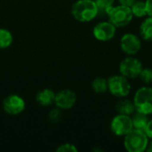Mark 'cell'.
<instances>
[{
	"instance_id": "cell-1",
	"label": "cell",
	"mask_w": 152,
	"mask_h": 152,
	"mask_svg": "<svg viewBox=\"0 0 152 152\" xmlns=\"http://www.w3.org/2000/svg\"><path fill=\"white\" fill-rule=\"evenodd\" d=\"M73 17L80 22H89L99 13L98 6L94 0H77L71 7Z\"/></svg>"
},
{
	"instance_id": "cell-2",
	"label": "cell",
	"mask_w": 152,
	"mask_h": 152,
	"mask_svg": "<svg viewBox=\"0 0 152 152\" xmlns=\"http://www.w3.org/2000/svg\"><path fill=\"white\" fill-rule=\"evenodd\" d=\"M150 138L144 130L133 128L125 135L124 146L128 152H142L146 151Z\"/></svg>"
},
{
	"instance_id": "cell-3",
	"label": "cell",
	"mask_w": 152,
	"mask_h": 152,
	"mask_svg": "<svg viewBox=\"0 0 152 152\" xmlns=\"http://www.w3.org/2000/svg\"><path fill=\"white\" fill-rule=\"evenodd\" d=\"M109 17V20L116 28L126 27L134 18L131 8L122 4L111 6L106 12Z\"/></svg>"
},
{
	"instance_id": "cell-4",
	"label": "cell",
	"mask_w": 152,
	"mask_h": 152,
	"mask_svg": "<svg viewBox=\"0 0 152 152\" xmlns=\"http://www.w3.org/2000/svg\"><path fill=\"white\" fill-rule=\"evenodd\" d=\"M135 110L138 112L145 115L152 114V87L142 86L139 88L134 96L133 100Z\"/></svg>"
},
{
	"instance_id": "cell-5",
	"label": "cell",
	"mask_w": 152,
	"mask_h": 152,
	"mask_svg": "<svg viewBox=\"0 0 152 152\" xmlns=\"http://www.w3.org/2000/svg\"><path fill=\"white\" fill-rule=\"evenodd\" d=\"M131 84L127 77L123 75H114L108 79V90L118 98L126 97L131 92Z\"/></svg>"
},
{
	"instance_id": "cell-6",
	"label": "cell",
	"mask_w": 152,
	"mask_h": 152,
	"mask_svg": "<svg viewBox=\"0 0 152 152\" xmlns=\"http://www.w3.org/2000/svg\"><path fill=\"white\" fill-rule=\"evenodd\" d=\"M143 67L141 61L134 56L125 58L119 64L120 74L128 79L138 77Z\"/></svg>"
},
{
	"instance_id": "cell-7",
	"label": "cell",
	"mask_w": 152,
	"mask_h": 152,
	"mask_svg": "<svg viewBox=\"0 0 152 152\" xmlns=\"http://www.w3.org/2000/svg\"><path fill=\"white\" fill-rule=\"evenodd\" d=\"M133 128L134 126L131 116L118 114L110 122V129L112 133L118 136H125Z\"/></svg>"
},
{
	"instance_id": "cell-8",
	"label": "cell",
	"mask_w": 152,
	"mask_h": 152,
	"mask_svg": "<svg viewBox=\"0 0 152 152\" xmlns=\"http://www.w3.org/2000/svg\"><path fill=\"white\" fill-rule=\"evenodd\" d=\"M142 47L141 38L133 33H126L120 38V48L128 56L135 55Z\"/></svg>"
},
{
	"instance_id": "cell-9",
	"label": "cell",
	"mask_w": 152,
	"mask_h": 152,
	"mask_svg": "<svg viewBox=\"0 0 152 152\" xmlns=\"http://www.w3.org/2000/svg\"><path fill=\"white\" fill-rule=\"evenodd\" d=\"M117 28L110 21H101L93 28L94 37L101 42H108L116 35Z\"/></svg>"
},
{
	"instance_id": "cell-10",
	"label": "cell",
	"mask_w": 152,
	"mask_h": 152,
	"mask_svg": "<svg viewBox=\"0 0 152 152\" xmlns=\"http://www.w3.org/2000/svg\"><path fill=\"white\" fill-rule=\"evenodd\" d=\"M25 107V101L18 94H10L3 101V109L9 115H19L23 112Z\"/></svg>"
},
{
	"instance_id": "cell-11",
	"label": "cell",
	"mask_w": 152,
	"mask_h": 152,
	"mask_svg": "<svg viewBox=\"0 0 152 152\" xmlns=\"http://www.w3.org/2000/svg\"><path fill=\"white\" fill-rule=\"evenodd\" d=\"M77 102V94L69 89H63L55 94L54 104L60 110L71 109Z\"/></svg>"
},
{
	"instance_id": "cell-12",
	"label": "cell",
	"mask_w": 152,
	"mask_h": 152,
	"mask_svg": "<svg viewBox=\"0 0 152 152\" xmlns=\"http://www.w3.org/2000/svg\"><path fill=\"white\" fill-rule=\"evenodd\" d=\"M55 100V93L48 88H45L37 93L36 95V101L37 102L44 107H47L54 103Z\"/></svg>"
},
{
	"instance_id": "cell-13",
	"label": "cell",
	"mask_w": 152,
	"mask_h": 152,
	"mask_svg": "<svg viewBox=\"0 0 152 152\" xmlns=\"http://www.w3.org/2000/svg\"><path fill=\"white\" fill-rule=\"evenodd\" d=\"M116 110L118 114H123L127 116H131L136 111L134 102L126 99V97L122 98L120 101L118 102V103L116 104Z\"/></svg>"
},
{
	"instance_id": "cell-14",
	"label": "cell",
	"mask_w": 152,
	"mask_h": 152,
	"mask_svg": "<svg viewBox=\"0 0 152 152\" xmlns=\"http://www.w3.org/2000/svg\"><path fill=\"white\" fill-rule=\"evenodd\" d=\"M140 36L145 41H152V17L148 16L140 25Z\"/></svg>"
},
{
	"instance_id": "cell-15",
	"label": "cell",
	"mask_w": 152,
	"mask_h": 152,
	"mask_svg": "<svg viewBox=\"0 0 152 152\" xmlns=\"http://www.w3.org/2000/svg\"><path fill=\"white\" fill-rule=\"evenodd\" d=\"M132 121H133L134 128L144 130L148 124V121H149L148 115H145L143 113L136 111V113L134 114V117L132 118Z\"/></svg>"
},
{
	"instance_id": "cell-16",
	"label": "cell",
	"mask_w": 152,
	"mask_h": 152,
	"mask_svg": "<svg viewBox=\"0 0 152 152\" xmlns=\"http://www.w3.org/2000/svg\"><path fill=\"white\" fill-rule=\"evenodd\" d=\"M13 42L12 32L6 28H0V49H5L11 46Z\"/></svg>"
},
{
	"instance_id": "cell-17",
	"label": "cell",
	"mask_w": 152,
	"mask_h": 152,
	"mask_svg": "<svg viewBox=\"0 0 152 152\" xmlns=\"http://www.w3.org/2000/svg\"><path fill=\"white\" fill-rule=\"evenodd\" d=\"M134 17L142 18L147 15V8L145 1H135L130 7ZM148 16V15H147Z\"/></svg>"
},
{
	"instance_id": "cell-18",
	"label": "cell",
	"mask_w": 152,
	"mask_h": 152,
	"mask_svg": "<svg viewBox=\"0 0 152 152\" xmlns=\"http://www.w3.org/2000/svg\"><path fill=\"white\" fill-rule=\"evenodd\" d=\"M92 88L96 94H103L108 91V79L104 77H96L92 83Z\"/></svg>"
},
{
	"instance_id": "cell-19",
	"label": "cell",
	"mask_w": 152,
	"mask_h": 152,
	"mask_svg": "<svg viewBox=\"0 0 152 152\" xmlns=\"http://www.w3.org/2000/svg\"><path fill=\"white\" fill-rule=\"evenodd\" d=\"M98 9H99V12H104L105 13L107 12V11L114 5V2L115 0H94Z\"/></svg>"
},
{
	"instance_id": "cell-20",
	"label": "cell",
	"mask_w": 152,
	"mask_h": 152,
	"mask_svg": "<svg viewBox=\"0 0 152 152\" xmlns=\"http://www.w3.org/2000/svg\"><path fill=\"white\" fill-rule=\"evenodd\" d=\"M141 80L146 84V85H149V84H151L152 83V69L150 68H145V69H142L140 75H139Z\"/></svg>"
},
{
	"instance_id": "cell-21",
	"label": "cell",
	"mask_w": 152,
	"mask_h": 152,
	"mask_svg": "<svg viewBox=\"0 0 152 152\" xmlns=\"http://www.w3.org/2000/svg\"><path fill=\"white\" fill-rule=\"evenodd\" d=\"M56 151L58 152H77V148L72 144V143H69V142H66V143H63L61 145H60L57 149H56Z\"/></svg>"
},
{
	"instance_id": "cell-22",
	"label": "cell",
	"mask_w": 152,
	"mask_h": 152,
	"mask_svg": "<svg viewBox=\"0 0 152 152\" xmlns=\"http://www.w3.org/2000/svg\"><path fill=\"white\" fill-rule=\"evenodd\" d=\"M61 117V110L59 108L53 109L48 114V118L51 122H58L60 120Z\"/></svg>"
},
{
	"instance_id": "cell-23",
	"label": "cell",
	"mask_w": 152,
	"mask_h": 152,
	"mask_svg": "<svg viewBox=\"0 0 152 152\" xmlns=\"http://www.w3.org/2000/svg\"><path fill=\"white\" fill-rule=\"evenodd\" d=\"M144 131H145L146 134L148 135V137L152 140V119H149L148 124H147Z\"/></svg>"
},
{
	"instance_id": "cell-24",
	"label": "cell",
	"mask_w": 152,
	"mask_h": 152,
	"mask_svg": "<svg viewBox=\"0 0 152 152\" xmlns=\"http://www.w3.org/2000/svg\"><path fill=\"white\" fill-rule=\"evenodd\" d=\"M146 8H147V15L152 17V0H146Z\"/></svg>"
},
{
	"instance_id": "cell-25",
	"label": "cell",
	"mask_w": 152,
	"mask_h": 152,
	"mask_svg": "<svg viewBox=\"0 0 152 152\" xmlns=\"http://www.w3.org/2000/svg\"><path fill=\"white\" fill-rule=\"evenodd\" d=\"M135 1H136V0H118L119 4H122V5H125V6H128V7H131L132 4H133Z\"/></svg>"
},
{
	"instance_id": "cell-26",
	"label": "cell",
	"mask_w": 152,
	"mask_h": 152,
	"mask_svg": "<svg viewBox=\"0 0 152 152\" xmlns=\"http://www.w3.org/2000/svg\"><path fill=\"white\" fill-rule=\"evenodd\" d=\"M146 151H149V152H152V142H149V144H148V146H147V148H146Z\"/></svg>"
}]
</instances>
